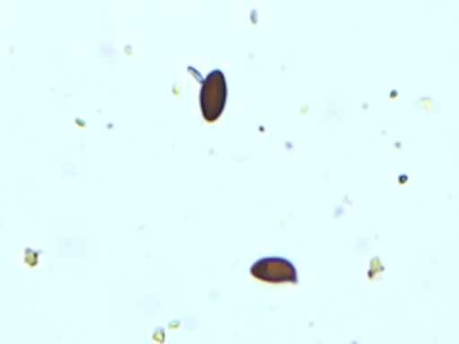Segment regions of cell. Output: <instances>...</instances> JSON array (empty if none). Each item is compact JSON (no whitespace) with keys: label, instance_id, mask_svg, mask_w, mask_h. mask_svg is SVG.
<instances>
[{"label":"cell","instance_id":"1","mask_svg":"<svg viewBox=\"0 0 459 344\" xmlns=\"http://www.w3.org/2000/svg\"><path fill=\"white\" fill-rule=\"evenodd\" d=\"M201 111L207 121H217L226 106V77L222 71H211L201 89Z\"/></svg>","mask_w":459,"mask_h":344},{"label":"cell","instance_id":"2","mask_svg":"<svg viewBox=\"0 0 459 344\" xmlns=\"http://www.w3.org/2000/svg\"><path fill=\"white\" fill-rule=\"evenodd\" d=\"M253 278L264 283H297L295 266L281 256H266L256 261L251 268Z\"/></svg>","mask_w":459,"mask_h":344}]
</instances>
